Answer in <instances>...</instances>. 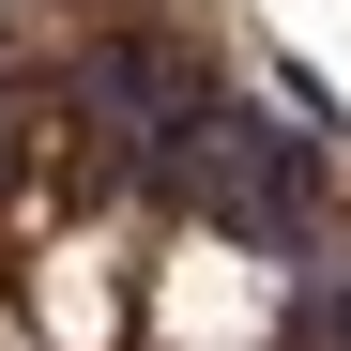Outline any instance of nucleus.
Wrapping results in <instances>:
<instances>
[{
  "instance_id": "obj_1",
  "label": "nucleus",
  "mask_w": 351,
  "mask_h": 351,
  "mask_svg": "<svg viewBox=\"0 0 351 351\" xmlns=\"http://www.w3.org/2000/svg\"><path fill=\"white\" fill-rule=\"evenodd\" d=\"M168 199L214 214L229 245H275V260H306L321 245V214H336V168H321V123L290 107V123H260V107H199L184 153H168Z\"/></svg>"
},
{
  "instance_id": "obj_2",
  "label": "nucleus",
  "mask_w": 351,
  "mask_h": 351,
  "mask_svg": "<svg viewBox=\"0 0 351 351\" xmlns=\"http://www.w3.org/2000/svg\"><path fill=\"white\" fill-rule=\"evenodd\" d=\"M290 351H351V260H306V290H290Z\"/></svg>"
}]
</instances>
